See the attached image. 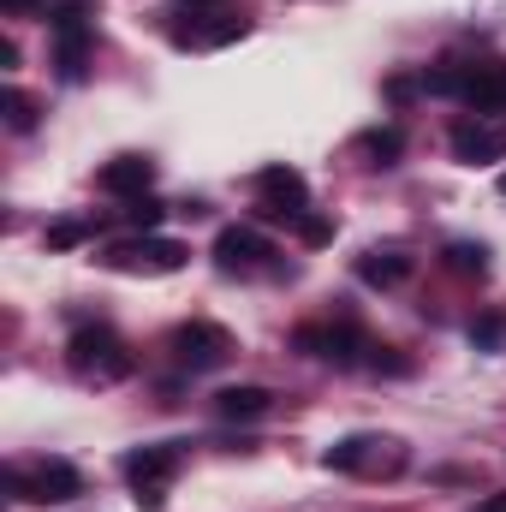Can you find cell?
Listing matches in <instances>:
<instances>
[{"mask_svg":"<svg viewBox=\"0 0 506 512\" xmlns=\"http://www.w3.org/2000/svg\"><path fill=\"white\" fill-rule=\"evenodd\" d=\"M447 268H453V274H477V280H483V274H489V251L459 239V245H447Z\"/></svg>","mask_w":506,"mask_h":512,"instance_id":"obj_17","label":"cell"},{"mask_svg":"<svg viewBox=\"0 0 506 512\" xmlns=\"http://www.w3.org/2000/svg\"><path fill=\"white\" fill-rule=\"evenodd\" d=\"M501 197H506V173H501Z\"/></svg>","mask_w":506,"mask_h":512,"instance_id":"obj_26","label":"cell"},{"mask_svg":"<svg viewBox=\"0 0 506 512\" xmlns=\"http://www.w3.org/2000/svg\"><path fill=\"white\" fill-rule=\"evenodd\" d=\"M411 274V256L405 251H370V256H358V280L364 286H399Z\"/></svg>","mask_w":506,"mask_h":512,"instance_id":"obj_15","label":"cell"},{"mask_svg":"<svg viewBox=\"0 0 506 512\" xmlns=\"http://www.w3.org/2000/svg\"><path fill=\"white\" fill-rule=\"evenodd\" d=\"M96 18V0H48V30H54V66L60 78H84V60H90V24Z\"/></svg>","mask_w":506,"mask_h":512,"instance_id":"obj_1","label":"cell"},{"mask_svg":"<svg viewBox=\"0 0 506 512\" xmlns=\"http://www.w3.org/2000/svg\"><path fill=\"white\" fill-rule=\"evenodd\" d=\"M477 512H506V495H489V501H483Z\"/></svg>","mask_w":506,"mask_h":512,"instance_id":"obj_24","label":"cell"},{"mask_svg":"<svg viewBox=\"0 0 506 512\" xmlns=\"http://www.w3.org/2000/svg\"><path fill=\"white\" fill-rule=\"evenodd\" d=\"M6 489H12L18 501H36V507H48V501H78V495H84V471L66 465V459H36V465H12V471H6Z\"/></svg>","mask_w":506,"mask_h":512,"instance_id":"obj_3","label":"cell"},{"mask_svg":"<svg viewBox=\"0 0 506 512\" xmlns=\"http://www.w3.org/2000/svg\"><path fill=\"white\" fill-rule=\"evenodd\" d=\"M453 155L459 161H501L506 155V120H489V114H477V120H459L453 126Z\"/></svg>","mask_w":506,"mask_h":512,"instance_id":"obj_9","label":"cell"},{"mask_svg":"<svg viewBox=\"0 0 506 512\" xmlns=\"http://www.w3.org/2000/svg\"><path fill=\"white\" fill-rule=\"evenodd\" d=\"M96 185H102L108 197H149V185H155V161H149V155H114V161L96 173Z\"/></svg>","mask_w":506,"mask_h":512,"instance_id":"obj_12","label":"cell"},{"mask_svg":"<svg viewBox=\"0 0 506 512\" xmlns=\"http://www.w3.org/2000/svg\"><path fill=\"white\" fill-rule=\"evenodd\" d=\"M262 256H274V245L256 227H221L215 233V262L227 274H251V268H262Z\"/></svg>","mask_w":506,"mask_h":512,"instance_id":"obj_10","label":"cell"},{"mask_svg":"<svg viewBox=\"0 0 506 512\" xmlns=\"http://www.w3.org/2000/svg\"><path fill=\"white\" fill-rule=\"evenodd\" d=\"M292 346H298V352H310V358L352 364V358L364 352V334H358L352 322H340V328H316V322H310V328H298V334H292Z\"/></svg>","mask_w":506,"mask_h":512,"instance_id":"obj_11","label":"cell"},{"mask_svg":"<svg viewBox=\"0 0 506 512\" xmlns=\"http://www.w3.org/2000/svg\"><path fill=\"white\" fill-rule=\"evenodd\" d=\"M173 477H179V453L173 447H137V453H126V483L137 489V507L143 512H161Z\"/></svg>","mask_w":506,"mask_h":512,"instance_id":"obj_5","label":"cell"},{"mask_svg":"<svg viewBox=\"0 0 506 512\" xmlns=\"http://www.w3.org/2000/svg\"><path fill=\"white\" fill-rule=\"evenodd\" d=\"M256 197H262V215L268 221H298L304 203H310V185L298 167H262L256 173Z\"/></svg>","mask_w":506,"mask_h":512,"instance_id":"obj_8","label":"cell"},{"mask_svg":"<svg viewBox=\"0 0 506 512\" xmlns=\"http://www.w3.org/2000/svg\"><path fill=\"white\" fill-rule=\"evenodd\" d=\"M471 114H506V60H489V66H471L465 78V96H459Z\"/></svg>","mask_w":506,"mask_h":512,"instance_id":"obj_13","label":"cell"},{"mask_svg":"<svg viewBox=\"0 0 506 512\" xmlns=\"http://www.w3.org/2000/svg\"><path fill=\"white\" fill-rule=\"evenodd\" d=\"M6 126H12V131H36V96L6 90Z\"/></svg>","mask_w":506,"mask_h":512,"instance_id":"obj_19","label":"cell"},{"mask_svg":"<svg viewBox=\"0 0 506 512\" xmlns=\"http://www.w3.org/2000/svg\"><path fill=\"white\" fill-rule=\"evenodd\" d=\"M42 239H48V251H72V245H84V239H90V221H54Z\"/></svg>","mask_w":506,"mask_h":512,"instance_id":"obj_20","label":"cell"},{"mask_svg":"<svg viewBox=\"0 0 506 512\" xmlns=\"http://www.w3.org/2000/svg\"><path fill=\"white\" fill-rule=\"evenodd\" d=\"M328 471H352V477H399L405 471V447L376 441V435H346L328 447Z\"/></svg>","mask_w":506,"mask_h":512,"instance_id":"obj_4","label":"cell"},{"mask_svg":"<svg viewBox=\"0 0 506 512\" xmlns=\"http://www.w3.org/2000/svg\"><path fill=\"white\" fill-rule=\"evenodd\" d=\"M6 12H36V6H48V0H0Z\"/></svg>","mask_w":506,"mask_h":512,"instance_id":"obj_23","label":"cell"},{"mask_svg":"<svg viewBox=\"0 0 506 512\" xmlns=\"http://www.w3.org/2000/svg\"><path fill=\"white\" fill-rule=\"evenodd\" d=\"M185 6H215V0H185Z\"/></svg>","mask_w":506,"mask_h":512,"instance_id":"obj_25","label":"cell"},{"mask_svg":"<svg viewBox=\"0 0 506 512\" xmlns=\"http://www.w3.org/2000/svg\"><path fill=\"white\" fill-rule=\"evenodd\" d=\"M268 405H274V393H268V387H256V382L221 387V393H215V411H221L227 423H251V417H262Z\"/></svg>","mask_w":506,"mask_h":512,"instance_id":"obj_14","label":"cell"},{"mask_svg":"<svg viewBox=\"0 0 506 512\" xmlns=\"http://www.w3.org/2000/svg\"><path fill=\"white\" fill-rule=\"evenodd\" d=\"M292 227H298L304 245H328V239H334V221H322V215H298Z\"/></svg>","mask_w":506,"mask_h":512,"instance_id":"obj_22","label":"cell"},{"mask_svg":"<svg viewBox=\"0 0 506 512\" xmlns=\"http://www.w3.org/2000/svg\"><path fill=\"white\" fill-rule=\"evenodd\" d=\"M161 215H167V209H161L155 197H131V209H126V221L137 227V233H155V227H161Z\"/></svg>","mask_w":506,"mask_h":512,"instance_id":"obj_21","label":"cell"},{"mask_svg":"<svg viewBox=\"0 0 506 512\" xmlns=\"http://www.w3.org/2000/svg\"><path fill=\"white\" fill-rule=\"evenodd\" d=\"M358 149L370 155V167H393V161H399V149H405V137H399L393 126H376V131H364V137H358Z\"/></svg>","mask_w":506,"mask_h":512,"instance_id":"obj_16","label":"cell"},{"mask_svg":"<svg viewBox=\"0 0 506 512\" xmlns=\"http://www.w3.org/2000/svg\"><path fill=\"white\" fill-rule=\"evenodd\" d=\"M108 268H120V274H179L185 268V245L179 239H126V245H108L102 256Z\"/></svg>","mask_w":506,"mask_h":512,"instance_id":"obj_6","label":"cell"},{"mask_svg":"<svg viewBox=\"0 0 506 512\" xmlns=\"http://www.w3.org/2000/svg\"><path fill=\"white\" fill-rule=\"evenodd\" d=\"M173 358L185 370H221L233 358V334L215 322H185V328H173Z\"/></svg>","mask_w":506,"mask_h":512,"instance_id":"obj_7","label":"cell"},{"mask_svg":"<svg viewBox=\"0 0 506 512\" xmlns=\"http://www.w3.org/2000/svg\"><path fill=\"white\" fill-rule=\"evenodd\" d=\"M66 364H72L84 382H102V387L131 376V352L114 328H78L72 346H66Z\"/></svg>","mask_w":506,"mask_h":512,"instance_id":"obj_2","label":"cell"},{"mask_svg":"<svg viewBox=\"0 0 506 512\" xmlns=\"http://www.w3.org/2000/svg\"><path fill=\"white\" fill-rule=\"evenodd\" d=\"M501 340H506V310H489V316L471 322V346H477V352H495Z\"/></svg>","mask_w":506,"mask_h":512,"instance_id":"obj_18","label":"cell"}]
</instances>
